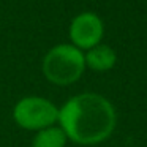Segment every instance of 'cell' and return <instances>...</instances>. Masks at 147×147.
<instances>
[{
	"label": "cell",
	"mask_w": 147,
	"mask_h": 147,
	"mask_svg": "<svg viewBox=\"0 0 147 147\" xmlns=\"http://www.w3.org/2000/svg\"><path fill=\"white\" fill-rule=\"evenodd\" d=\"M105 32V26L95 13H81L70 24V38L78 49H92L100 45Z\"/></svg>",
	"instance_id": "4"
},
{
	"label": "cell",
	"mask_w": 147,
	"mask_h": 147,
	"mask_svg": "<svg viewBox=\"0 0 147 147\" xmlns=\"http://www.w3.org/2000/svg\"><path fill=\"white\" fill-rule=\"evenodd\" d=\"M86 60V67H89L93 71H109L115 65L117 55H115L114 49L109 48L106 45H96L92 49L87 51L84 55Z\"/></svg>",
	"instance_id": "5"
},
{
	"label": "cell",
	"mask_w": 147,
	"mask_h": 147,
	"mask_svg": "<svg viewBox=\"0 0 147 147\" xmlns=\"http://www.w3.org/2000/svg\"><path fill=\"white\" fill-rule=\"evenodd\" d=\"M13 117L21 128L40 131L57 122L59 109L54 103L41 96H24L14 106Z\"/></svg>",
	"instance_id": "3"
},
{
	"label": "cell",
	"mask_w": 147,
	"mask_h": 147,
	"mask_svg": "<svg viewBox=\"0 0 147 147\" xmlns=\"http://www.w3.org/2000/svg\"><path fill=\"white\" fill-rule=\"evenodd\" d=\"M86 60L81 49L73 45H57L43 59V73L55 86H70L84 73Z\"/></svg>",
	"instance_id": "2"
},
{
	"label": "cell",
	"mask_w": 147,
	"mask_h": 147,
	"mask_svg": "<svg viewBox=\"0 0 147 147\" xmlns=\"http://www.w3.org/2000/svg\"><path fill=\"white\" fill-rule=\"evenodd\" d=\"M67 134L60 127H48L40 130L32 141V147H65Z\"/></svg>",
	"instance_id": "6"
},
{
	"label": "cell",
	"mask_w": 147,
	"mask_h": 147,
	"mask_svg": "<svg viewBox=\"0 0 147 147\" xmlns=\"http://www.w3.org/2000/svg\"><path fill=\"white\" fill-rule=\"evenodd\" d=\"M115 109L98 93H81L70 98L60 109V128L68 139L81 146H95L106 141L115 128Z\"/></svg>",
	"instance_id": "1"
}]
</instances>
